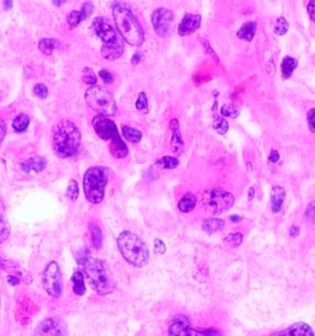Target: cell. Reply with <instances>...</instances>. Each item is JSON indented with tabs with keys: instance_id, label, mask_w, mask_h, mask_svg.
<instances>
[{
	"instance_id": "1",
	"label": "cell",
	"mask_w": 315,
	"mask_h": 336,
	"mask_svg": "<svg viewBox=\"0 0 315 336\" xmlns=\"http://www.w3.org/2000/svg\"><path fill=\"white\" fill-rule=\"evenodd\" d=\"M113 19L121 37L131 46L139 47L144 42V31L138 19L125 4L113 1Z\"/></svg>"
},
{
	"instance_id": "2",
	"label": "cell",
	"mask_w": 315,
	"mask_h": 336,
	"mask_svg": "<svg viewBox=\"0 0 315 336\" xmlns=\"http://www.w3.org/2000/svg\"><path fill=\"white\" fill-rule=\"evenodd\" d=\"M81 134L79 128L68 120H62L53 128V149L59 158H70L79 150Z\"/></svg>"
},
{
	"instance_id": "3",
	"label": "cell",
	"mask_w": 315,
	"mask_h": 336,
	"mask_svg": "<svg viewBox=\"0 0 315 336\" xmlns=\"http://www.w3.org/2000/svg\"><path fill=\"white\" fill-rule=\"evenodd\" d=\"M117 246L123 259L134 267H143L149 261L147 244L134 233L125 230L117 238Z\"/></svg>"
},
{
	"instance_id": "4",
	"label": "cell",
	"mask_w": 315,
	"mask_h": 336,
	"mask_svg": "<svg viewBox=\"0 0 315 336\" xmlns=\"http://www.w3.org/2000/svg\"><path fill=\"white\" fill-rule=\"evenodd\" d=\"M81 266L84 267V272L88 277L89 283L99 296H107L112 293L115 289V283L110 275L106 264L102 260L88 256Z\"/></svg>"
},
{
	"instance_id": "5",
	"label": "cell",
	"mask_w": 315,
	"mask_h": 336,
	"mask_svg": "<svg viewBox=\"0 0 315 336\" xmlns=\"http://www.w3.org/2000/svg\"><path fill=\"white\" fill-rule=\"evenodd\" d=\"M94 131L102 141H110V153L116 159H123L128 155V148L118 134L116 123L105 116H96L93 120Z\"/></svg>"
},
{
	"instance_id": "6",
	"label": "cell",
	"mask_w": 315,
	"mask_h": 336,
	"mask_svg": "<svg viewBox=\"0 0 315 336\" xmlns=\"http://www.w3.org/2000/svg\"><path fill=\"white\" fill-rule=\"evenodd\" d=\"M106 166H93L84 175V193L90 203L97 205L105 197V187L109 181Z\"/></svg>"
},
{
	"instance_id": "7",
	"label": "cell",
	"mask_w": 315,
	"mask_h": 336,
	"mask_svg": "<svg viewBox=\"0 0 315 336\" xmlns=\"http://www.w3.org/2000/svg\"><path fill=\"white\" fill-rule=\"evenodd\" d=\"M85 100L88 106L93 111L99 113V116H105V117L113 116L117 110L113 96L100 85L89 88L85 93Z\"/></svg>"
},
{
	"instance_id": "8",
	"label": "cell",
	"mask_w": 315,
	"mask_h": 336,
	"mask_svg": "<svg viewBox=\"0 0 315 336\" xmlns=\"http://www.w3.org/2000/svg\"><path fill=\"white\" fill-rule=\"evenodd\" d=\"M169 336H223V334L214 328L196 329L191 325L186 315L177 314L173 318L168 328Z\"/></svg>"
},
{
	"instance_id": "9",
	"label": "cell",
	"mask_w": 315,
	"mask_h": 336,
	"mask_svg": "<svg viewBox=\"0 0 315 336\" xmlns=\"http://www.w3.org/2000/svg\"><path fill=\"white\" fill-rule=\"evenodd\" d=\"M202 201L207 211L213 214H220L234 206L235 197L230 192L222 189H209L203 191Z\"/></svg>"
},
{
	"instance_id": "10",
	"label": "cell",
	"mask_w": 315,
	"mask_h": 336,
	"mask_svg": "<svg viewBox=\"0 0 315 336\" xmlns=\"http://www.w3.org/2000/svg\"><path fill=\"white\" fill-rule=\"evenodd\" d=\"M42 285L46 293L52 298H59L63 293V277L59 265L56 261L49 262L46 266L42 275Z\"/></svg>"
},
{
	"instance_id": "11",
	"label": "cell",
	"mask_w": 315,
	"mask_h": 336,
	"mask_svg": "<svg viewBox=\"0 0 315 336\" xmlns=\"http://www.w3.org/2000/svg\"><path fill=\"white\" fill-rule=\"evenodd\" d=\"M174 13L166 8H158L152 15V24L159 37H168L174 30Z\"/></svg>"
},
{
	"instance_id": "12",
	"label": "cell",
	"mask_w": 315,
	"mask_h": 336,
	"mask_svg": "<svg viewBox=\"0 0 315 336\" xmlns=\"http://www.w3.org/2000/svg\"><path fill=\"white\" fill-rule=\"evenodd\" d=\"M33 336H67V324L59 318H46L36 326Z\"/></svg>"
},
{
	"instance_id": "13",
	"label": "cell",
	"mask_w": 315,
	"mask_h": 336,
	"mask_svg": "<svg viewBox=\"0 0 315 336\" xmlns=\"http://www.w3.org/2000/svg\"><path fill=\"white\" fill-rule=\"evenodd\" d=\"M94 29L105 46L116 45V43L123 41V38L118 35V32L104 17H96L94 20Z\"/></svg>"
},
{
	"instance_id": "14",
	"label": "cell",
	"mask_w": 315,
	"mask_h": 336,
	"mask_svg": "<svg viewBox=\"0 0 315 336\" xmlns=\"http://www.w3.org/2000/svg\"><path fill=\"white\" fill-rule=\"evenodd\" d=\"M201 22H202V16L198 15V14H185L181 22L179 24V27H177V32H179L180 36L191 35L200 29Z\"/></svg>"
},
{
	"instance_id": "15",
	"label": "cell",
	"mask_w": 315,
	"mask_h": 336,
	"mask_svg": "<svg viewBox=\"0 0 315 336\" xmlns=\"http://www.w3.org/2000/svg\"><path fill=\"white\" fill-rule=\"evenodd\" d=\"M270 336H315V333L307 323L299 321V323L292 324L284 330L271 334Z\"/></svg>"
},
{
	"instance_id": "16",
	"label": "cell",
	"mask_w": 315,
	"mask_h": 336,
	"mask_svg": "<svg viewBox=\"0 0 315 336\" xmlns=\"http://www.w3.org/2000/svg\"><path fill=\"white\" fill-rule=\"evenodd\" d=\"M170 129H171V143L170 147L171 150L175 153L176 155L182 154L185 149V143L184 138H182L181 133H180V125L179 121L176 118H173L170 121Z\"/></svg>"
},
{
	"instance_id": "17",
	"label": "cell",
	"mask_w": 315,
	"mask_h": 336,
	"mask_svg": "<svg viewBox=\"0 0 315 336\" xmlns=\"http://www.w3.org/2000/svg\"><path fill=\"white\" fill-rule=\"evenodd\" d=\"M0 266L1 269L5 270V271L10 272L11 276H16L19 277L20 280L24 281L26 283H31L32 282V278H31V275L27 273L21 266H19L17 264L13 261H9V260H0Z\"/></svg>"
},
{
	"instance_id": "18",
	"label": "cell",
	"mask_w": 315,
	"mask_h": 336,
	"mask_svg": "<svg viewBox=\"0 0 315 336\" xmlns=\"http://www.w3.org/2000/svg\"><path fill=\"white\" fill-rule=\"evenodd\" d=\"M94 10V6L91 3H84L83 6H81V9L79 11H72V13L68 15L67 17V21L68 24H69V26L75 27L78 26V25L80 24L83 20H86L88 17H90L91 13H93Z\"/></svg>"
},
{
	"instance_id": "19",
	"label": "cell",
	"mask_w": 315,
	"mask_h": 336,
	"mask_svg": "<svg viewBox=\"0 0 315 336\" xmlns=\"http://www.w3.org/2000/svg\"><path fill=\"white\" fill-rule=\"evenodd\" d=\"M284 200H286V190L281 186H273L270 193L271 209H272L273 213L281 212Z\"/></svg>"
},
{
	"instance_id": "20",
	"label": "cell",
	"mask_w": 315,
	"mask_h": 336,
	"mask_svg": "<svg viewBox=\"0 0 315 336\" xmlns=\"http://www.w3.org/2000/svg\"><path fill=\"white\" fill-rule=\"evenodd\" d=\"M46 165H47V161H46L45 158L42 157H35L31 158V159L26 160L24 163L20 164V168L25 173H40V171L45 170Z\"/></svg>"
},
{
	"instance_id": "21",
	"label": "cell",
	"mask_w": 315,
	"mask_h": 336,
	"mask_svg": "<svg viewBox=\"0 0 315 336\" xmlns=\"http://www.w3.org/2000/svg\"><path fill=\"white\" fill-rule=\"evenodd\" d=\"M125 51V46H123V41L116 43V45L111 46H102L101 48V54L105 59H109V61H116V59L120 58L123 54Z\"/></svg>"
},
{
	"instance_id": "22",
	"label": "cell",
	"mask_w": 315,
	"mask_h": 336,
	"mask_svg": "<svg viewBox=\"0 0 315 336\" xmlns=\"http://www.w3.org/2000/svg\"><path fill=\"white\" fill-rule=\"evenodd\" d=\"M256 21H248L239 29V31L236 32V36L240 40L246 41V42H251V41L254 40L255 35H256Z\"/></svg>"
},
{
	"instance_id": "23",
	"label": "cell",
	"mask_w": 315,
	"mask_h": 336,
	"mask_svg": "<svg viewBox=\"0 0 315 336\" xmlns=\"http://www.w3.org/2000/svg\"><path fill=\"white\" fill-rule=\"evenodd\" d=\"M10 235V224L6 219L5 206L3 201L0 200V244L4 243Z\"/></svg>"
},
{
	"instance_id": "24",
	"label": "cell",
	"mask_w": 315,
	"mask_h": 336,
	"mask_svg": "<svg viewBox=\"0 0 315 336\" xmlns=\"http://www.w3.org/2000/svg\"><path fill=\"white\" fill-rule=\"evenodd\" d=\"M196 205H197V198H196V196L193 195V193H191V192H187L186 195L182 196L181 200L179 201L177 208H179L181 212H184V213H190V212H192L193 209H195Z\"/></svg>"
},
{
	"instance_id": "25",
	"label": "cell",
	"mask_w": 315,
	"mask_h": 336,
	"mask_svg": "<svg viewBox=\"0 0 315 336\" xmlns=\"http://www.w3.org/2000/svg\"><path fill=\"white\" fill-rule=\"evenodd\" d=\"M298 67V61L291 56H287L283 58L282 63H281V73H282L283 79H289Z\"/></svg>"
},
{
	"instance_id": "26",
	"label": "cell",
	"mask_w": 315,
	"mask_h": 336,
	"mask_svg": "<svg viewBox=\"0 0 315 336\" xmlns=\"http://www.w3.org/2000/svg\"><path fill=\"white\" fill-rule=\"evenodd\" d=\"M225 225V222L223 219L219 218H207L203 221L202 229L208 234H213V233L222 230Z\"/></svg>"
},
{
	"instance_id": "27",
	"label": "cell",
	"mask_w": 315,
	"mask_h": 336,
	"mask_svg": "<svg viewBox=\"0 0 315 336\" xmlns=\"http://www.w3.org/2000/svg\"><path fill=\"white\" fill-rule=\"evenodd\" d=\"M72 283H73V292L77 296L81 297L85 294V285H84V276L80 271H75L72 276Z\"/></svg>"
},
{
	"instance_id": "28",
	"label": "cell",
	"mask_w": 315,
	"mask_h": 336,
	"mask_svg": "<svg viewBox=\"0 0 315 336\" xmlns=\"http://www.w3.org/2000/svg\"><path fill=\"white\" fill-rule=\"evenodd\" d=\"M61 42L58 40H53V38H42L38 42V49L42 52L43 54H51L54 49L59 48Z\"/></svg>"
},
{
	"instance_id": "29",
	"label": "cell",
	"mask_w": 315,
	"mask_h": 336,
	"mask_svg": "<svg viewBox=\"0 0 315 336\" xmlns=\"http://www.w3.org/2000/svg\"><path fill=\"white\" fill-rule=\"evenodd\" d=\"M122 133L127 141L132 143H139L142 141V133L137 128L129 127V126H122Z\"/></svg>"
},
{
	"instance_id": "30",
	"label": "cell",
	"mask_w": 315,
	"mask_h": 336,
	"mask_svg": "<svg viewBox=\"0 0 315 336\" xmlns=\"http://www.w3.org/2000/svg\"><path fill=\"white\" fill-rule=\"evenodd\" d=\"M179 159L175 157H169V155H165V157L160 158V159L157 160L155 165L159 166L161 169H169V170H173V169H176L179 166Z\"/></svg>"
},
{
	"instance_id": "31",
	"label": "cell",
	"mask_w": 315,
	"mask_h": 336,
	"mask_svg": "<svg viewBox=\"0 0 315 336\" xmlns=\"http://www.w3.org/2000/svg\"><path fill=\"white\" fill-rule=\"evenodd\" d=\"M90 234H91V244L95 249H100L102 246V232L99 225L95 223L90 224Z\"/></svg>"
},
{
	"instance_id": "32",
	"label": "cell",
	"mask_w": 315,
	"mask_h": 336,
	"mask_svg": "<svg viewBox=\"0 0 315 336\" xmlns=\"http://www.w3.org/2000/svg\"><path fill=\"white\" fill-rule=\"evenodd\" d=\"M29 125H30V117L27 115H25V113H20V115L16 116L15 120L13 121V128L16 132L26 131Z\"/></svg>"
},
{
	"instance_id": "33",
	"label": "cell",
	"mask_w": 315,
	"mask_h": 336,
	"mask_svg": "<svg viewBox=\"0 0 315 336\" xmlns=\"http://www.w3.org/2000/svg\"><path fill=\"white\" fill-rule=\"evenodd\" d=\"M239 115H240V111L235 105L225 104L220 107V116H223V117L236 118Z\"/></svg>"
},
{
	"instance_id": "34",
	"label": "cell",
	"mask_w": 315,
	"mask_h": 336,
	"mask_svg": "<svg viewBox=\"0 0 315 336\" xmlns=\"http://www.w3.org/2000/svg\"><path fill=\"white\" fill-rule=\"evenodd\" d=\"M213 128L219 134H225L229 131V123L222 116H217L213 121Z\"/></svg>"
},
{
	"instance_id": "35",
	"label": "cell",
	"mask_w": 315,
	"mask_h": 336,
	"mask_svg": "<svg viewBox=\"0 0 315 336\" xmlns=\"http://www.w3.org/2000/svg\"><path fill=\"white\" fill-rule=\"evenodd\" d=\"M289 30V24L288 21H287L284 17H278L277 20H276V24H275V29H273V31H275L276 35L278 36H283L286 35L287 32H288Z\"/></svg>"
},
{
	"instance_id": "36",
	"label": "cell",
	"mask_w": 315,
	"mask_h": 336,
	"mask_svg": "<svg viewBox=\"0 0 315 336\" xmlns=\"http://www.w3.org/2000/svg\"><path fill=\"white\" fill-rule=\"evenodd\" d=\"M136 109L141 112H144V113H148V110H149V105H148V97L147 94L144 91L139 93L138 99L136 101Z\"/></svg>"
},
{
	"instance_id": "37",
	"label": "cell",
	"mask_w": 315,
	"mask_h": 336,
	"mask_svg": "<svg viewBox=\"0 0 315 336\" xmlns=\"http://www.w3.org/2000/svg\"><path fill=\"white\" fill-rule=\"evenodd\" d=\"M243 234L241 233H232V234H228L227 237L224 238V241L227 244H229V245L234 246V248H236V246L241 245V243H243Z\"/></svg>"
},
{
	"instance_id": "38",
	"label": "cell",
	"mask_w": 315,
	"mask_h": 336,
	"mask_svg": "<svg viewBox=\"0 0 315 336\" xmlns=\"http://www.w3.org/2000/svg\"><path fill=\"white\" fill-rule=\"evenodd\" d=\"M67 196L69 197V200L75 201L79 197V185L75 180H70L69 185H68V191Z\"/></svg>"
},
{
	"instance_id": "39",
	"label": "cell",
	"mask_w": 315,
	"mask_h": 336,
	"mask_svg": "<svg viewBox=\"0 0 315 336\" xmlns=\"http://www.w3.org/2000/svg\"><path fill=\"white\" fill-rule=\"evenodd\" d=\"M83 81L86 84H90V85H96V75L94 74L93 70L90 68H85L83 72Z\"/></svg>"
},
{
	"instance_id": "40",
	"label": "cell",
	"mask_w": 315,
	"mask_h": 336,
	"mask_svg": "<svg viewBox=\"0 0 315 336\" xmlns=\"http://www.w3.org/2000/svg\"><path fill=\"white\" fill-rule=\"evenodd\" d=\"M304 219L307 223H315V201L310 203L307 207V209H305Z\"/></svg>"
},
{
	"instance_id": "41",
	"label": "cell",
	"mask_w": 315,
	"mask_h": 336,
	"mask_svg": "<svg viewBox=\"0 0 315 336\" xmlns=\"http://www.w3.org/2000/svg\"><path fill=\"white\" fill-rule=\"evenodd\" d=\"M33 93H35L40 99H46L47 95H48V89H47L46 85H43V84H36V85L33 86Z\"/></svg>"
},
{
	"instance_id": "42",
	"label": "cell",
	"mask_w": 315,
	"mask_h": 336,
	"mask_svg": "<svg viewBox=\"0 0 315 336\" xmlns=\"http://www.w3.org/2000/svg\"><path fill=\"white\" fill-rule=\"evenodd\" d=\"M307 121L309 129L315 133V107H313V109H310L309 111H308Z\"/></svg>"
},
{
	"instance_id": "43",
	"label": "cell",
	"mask_w": 315,
	"mask_h": 336,
	"mask_svg": "<svg viewBox=\"0 0 315 336\" xmlns=\"http://www.w3.org/2000/svg\"><path fill=\"white\" fill-rule=\"evenodd\" d=\"M154 253L158 254V255H164L166 253V245L161 239H155Z\"/></svg>"
},
{
	"instance_id": "44",
	"label": "cell",
	"mask_w": 315,
	"mask_h": 336,
	"mask_svg": "<svg viewBox=\"0 0 315 336\" xmlns=\"http://www.w3.org/2000/svg\"><path fill=\"white\" fill-rule=\"evenodd\" d=\"M99 75H100V78H101L102 80H104L105 83H112L113 81V75L111 74V73L109 72V70H106V69H102V70H100L99 72Z\"/></svg>"
},
{
	"instance_id": "45",
	"label": "cell",
	"mask_w": 315,
	"mask_h": 336,
	"mask_svg": "<svg viewBox=\"0 0 315 336\" xmlns=\"http://www.w3.org/2000/svg\"><path fill=\"white\" fill-rule=\"evenodd\" d=\"M307 11H308V15H309L310 20H312L313 22H315V0H310L309 3H308Z\"/></svg>"
},
{
	"instance_id": "46",
	"label": "cell",
	"mask_w": 315,
	"mask_h": 336,
	"mask_svg": "<svg viewBox=\"0 0 315 336\" xmlns=\"http://www.w3.org/2000/svg\"><path fill=\"white\" fill-rule=\"evenodd\" d=\"M202 45H203V48H205V51L207 52V53L209 54V56H212L214 58V61L216 62H218V57L216 56V53H214V51H213V48H211V45H209V42L208 41H206V40H203L202 41Z\"/></svg>"
},
{
	"instance_id": "47",
	"label": "cell",
	"mask_w": 315,
	"mask_h": 336,
	"mask_svg": "<svg viewBox=\"0 0 315 336\" xmlns=\"http://www.w3.org/2000/svg\"><path fill=\"white\" fill-rule=\"evenodd\" d=\"M278 160H280V153H278V150H271L270 155H268V161L270 163H277Z\"/></svg>"
},
{
	"instance_id": "48",
	"label": "cell",
	"mask_w": 315,
	"mask_h": 336,
	"mask_svg": "<svg viewBox=\"0 0 315 336\" xmlns=\"http://www.w3.org/2000/svg\"><path fill=\"white\" fill-rule=\"evenodd\" d=\"M6 133V125L3 120H0V144L3 142L4 137H5Z\"/></svg>"
},
{
	"instance_id": "49",
	"label": "cell",
	"mask_w": 315,
	"mask_h": 336,
	"mask_svg": "<svg viewBox=\"0 0 315 336\" xmlns=\"http://www.w3.org/2000/svg\"><path fill=\"white\" fill-rule=\"evenodd\" d=\"M21 282V280H20L19 277H16V276H9L8 277V283L11 286H17L19 283Z\"/></svg>"
},
{
	"instance_id": "50",
	"label": "cell",
	"mask_w": 315,
	"mask_h": 336,
	"mask_svg": "<svg viewBox=\"0 0 315 336\" xmlns=\"http://www.w3.org/2000/svg\"><path fill=\"white\" fill-rule=\"evenodd\" d=\"M299 233H300V229L297 225H292L289 228V235H291V238H297L299 235Z\"/></svg>"
},
{
	"instance_id": "51",
	"label": "cell",
	"mask_w": 315,
	"mask_h": 336,
	"mask_svg": "<svg viewBox=\"0 0 315 336\" xmlns=\"http://www.w3.org/2000/svg\"><path fill=\"white\" fill-rule=\"evenodd\" d=\"M142 53L141 52H136V53L133 54V57H132V63L133 64H138L139 62L142 61Z\"/></svg>"
},
{
	"instance_id": "52",
	"label": "cell",
	"mask_w": 315,
	"mask_h": 336,
	"mask_svg": "<svg viewBox=\"0 0 315 336\" xmlns=\"http://www.w3.org/2000/svg\"><path fill=\"white\" fill-rule=\"evenodd\" d=\"M254 197H255V189L254 187H250V189H249L248 198L251 201V200H254Z\"/></svg>"
},
{
	"instance_id": "53",
	"label": "cell",
	"mask_w": 315,
	"mask_h": 336,
	"mask_svg": "<svg viewBox=\"0 0 315 336\" xmlns=\"http://www.w3.org/2000/svg\"><path fill=\"white\" fill-rule=\"evenodd\" d=\"M230 221H232L233 223H239V222L241 221V217L236 216V214H233V216H230Z\"/></svg>"
},
{
	"instance_id": "54",
	"label": "cell",
	"mask_w": 315,
	"mask_h": 336,
	"mask_svg": "<svg viewBox=\"0 0 315 336\" xmlns=\"http://www.w3.org/2000/svg\"><path fill=\"white\" fill-rule=\"evenodd\" d=\"M13 6V1H4V8L10 9Z\"/></svg>"
},
{
	"instance_id": "55",
	"label": "cell",
	"mask_w": 315,
	"mask_h": 336,
	"mask_svg": "<svg viewBox=\"0 0 315 336\" xmlns=\"http://www.w3.org/2000/svg\"><path fill=\"white\" fill-rule=\"evenodd\" d=\"M54 5H62V4L64 3V1H53Z\"/></svg>"
}]
</instances>
